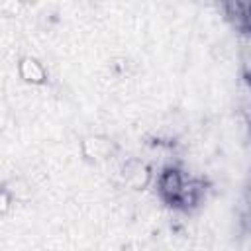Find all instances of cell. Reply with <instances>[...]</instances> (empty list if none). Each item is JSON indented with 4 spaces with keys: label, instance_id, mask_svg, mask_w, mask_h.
<instances>
[{
    "label": "cell",
    "instance_id": "cell-1",
    "mask_svg": "<svg viewBox=\"0 0 251 251\" xmlns=\"http://www.w3.org/2000/svg\"><path fill=\"white\" fill-rule=\"evenodd\" d=\"M78 149H80V157L86 163L98 165L114 159L120 151V145L106 133H90L80 139Z\"/></svg>",
    "mask_w": 251,
    "mask_h": 251
},
{
    "label": "cell",
    "instance_id": "cell-2",
    "mask_svg": "<svg viewBox=\"0 0 251 251\" xmlns=\"http://www.w3.org/2000/svg\"><path fill=\"white\" fill-rule=\"evenodd\" d=\"M184 180H186V176H184V173L176 165H167V167L161 169V173L155 176L153 182L157 186V194L167 204H173L176 200V196L180 194Z\"/></svg>",
    "mask_w": 251,
    "mask_h": 251
},
{
    "label": "cell",
    "instance_id": "cell-3",
    "mask_svg": "<svg viewBox=\"0 0 251 251\" xmlns=\"http://www.w3.org/2000/svg\"><path fill=\"white\" fill-rule=\"evenodd\" d=\"M122 182L131 190H145L153 184L155 173L149 163L145 161H127L122 167Z\"/></svg>",
    "mask_w": 251,
    "mask_h": 251
},
{
    "label": "cell",
    "instance_id": "cell-4",
    "mask_svg": "<svg viewBox=\"0 0 251 251\" xmlns=\"http://www.w3.org/2000/svg\"><path fill=\"white\" fill-rule=\"evenodd\" d=\"M16 69H18V76L29 86H43L49 80L47 69L33 55H22L16 63Z\"/></svg>",
    "mask_w": 251,
    "mask_h": 251
},
{
    "label": "cell",
    "instance_id": "cell-5",
    "mask_svg": "<svg viewBox=\"0 0 251 251\" xmlns=\"http://www.w3.org/2000/svg\"><path fill=\"white\" fill-rule=\"evenodd\" d=\"M204 182L202 180H198V178H192V180H184V184H182V190H180V194L176 196V200L173 202V206L175 208H178L180 212H188V210H192V208H196L200 202H202V198H204Z\"/></svg>",
    "mask_w": 251,
    "mask_h": 251
},
{
    "label": "cell",
    "instance_id": "cell-6",
    "mask_svg": "<svg viewBox=\"0 0 251 251\" xmlns=\"http://www.w3.org/2000/svg\"><path fill=\"white\" fill-rule=\"evenodd\" d=\"M4 184H6V188L10 190V194L14 196L16 202L27 200V198L31 196V184H29L25 178H22V176H18V178H10V180H6Z\"/></svg>",
    "mask_w": 251,
    "mask_h": 251
},
{
    "label": "cell",
    "instance_id": "cell-7",
    "mask_svg": "<svg viewBox=\"0 0 251 251\" xmlns=\"http://www.w3.org/2000/svg\"><path fill=\"white\" fill-rule=\"evenodd\" d=\"M14 196L10 194V190L6 188V184L2 182L0 184V216H6V214H10L12 212V208H14Z\"/></svg>",
    "mask_w": 251,
    "mask_h": 251
}]
</instances>
